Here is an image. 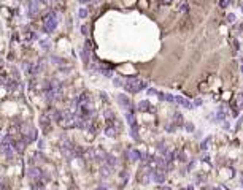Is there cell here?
Masks as SVG:
<instances>
[{"instance_id":"cb8c5ba5","label":"cell","mask_w":243,"mask_h":190,"mask_svg":"<svg viewBox=\"0 0 243 190\" xmlns=\"http://www.w3.org/2000/svg\"><path fill=\"white\" fill-rule=\"evenodd\" d=\"M242 122H243V117H240V121L237 122V129H240V125H242Z\"/></svg>"},{"instance_id":"836d02e7","label":"cell","mask_w":243,"mask_h":190,"mask_svg":"<svg viewBox=\"0 0 243 190\" xmlns=\"http://www.w3.org/2000/svg\"><path fill=\"white\" fill-rule=\"evenodd\" d=\"M211 190H219V189H218V187H214V189H211Z\"/></svg>"},{"instance_id":"6da1fadb","label":"cell","mask_w":243,"mask_h":190,"mask_svg":"<svg viewBox=\"0 0 243 190\" xmlns=\"http://www.w3.org/2000/svg\"><path fill=\"white\" fill-rule=\"evenodd\" d=\"M124 89H126L127 92H130V94H137V92L143 90V89L148 87V84L145 83V81L138 79V78H129L127 81H124Z\"/></svg>"},{"instance_id":"7402d4cb","label":"cell","mask_w":243,"mask_h":190,"mask_svg":"<svg viewBox=\"0 0 243 190\" xmlns=\"http://www.w3.org/2000/svg\"><path fill=\"white\" fill-rule=\"evenodd\" d=\"M148 94H150V95H157L159 92H157V90H154V89H148Z\"/></svg>"},{"instance_id":"603a6c76","label":"cell","mask_w":243,"mask_h":190,"mask_svg":"<svg viewBox=\"0 0 243 190\" xmlns=\"http://www.w3.org/2000/svg\"><path fill=\"white\" fill-rule=\"evenodd\" d=\"M200 105H202V100H200V98L194 100V106H200Z\"/></svg>"},{"instance_id":"d6986e66","label":"cell","mask_w":243,"mask_h":190,"mask_svg":"<svg viewBox=\"0 0 243 190\" xmlns=\"http://www.w3.org/2000/svg\"><path fill=\"white\" fill-rule=\"evenodd\" d=\"M173 119H175V122H181V114H180V112H175Z\"/></svg>"},{"instance_id":"4fadbf2b","label":"cell","mask_w":243,"mask_h":190,"mask_svg":"<svg viewBox=\"0 0 243 190\" xmlns=\"http://www.w3.org/2000/svg\"><path fill=\"white\" fill-rule=\"evenodd\" d=\"M211 141V138H205L203 139V141L200 143V149L202 150H207V147H208V143Z\"/></svg>"},{"instance_id":"277c9868","label":"cell","mask_w":243,"mask_h":190,"mask_svg":"<svg viewBox=\"0 0 243 190\" xmlns=\"http://www.w3.org/2000/svg\"><path fill=\"white\" fill-rule=\"evenodd\" d=\"M151 177H152V181H154V182L162 184V182L165 181V171H162V170H156V171H152Z\"/></svg>"},{"instance_id":"2e32d148","label":"cell","mask_w":243,"mask_h":190,"mask_svg":"<svg viewBox=\"0 0 243 190\" xmlns=\"http://www.w3.org/2000/svg\"><path fill=\"white\" fill-rule=\"evenodd\" d=\"M35 38H37V35H35V33H32V32H29V33L26 35V40H29V41L35 40Z\"/></svg>"},{"instance_id":"8d00e7d4","label":"cell","mask_w":243,"mask_h":190,"mask_svg":"<svg viewBox=\"0 0 243 190\" xmlns=\"http://www.w3.org/2000/svg\"><path fill=\"white\" fill-rule=\"evenodd\" d=\"M56 2H61V0H56Z\"/></svg>"},{"instance_id":"5b68a950","label":"cell","mask_w":243,"mask_h":190,"mask_svg":"<svg viewBox=\"0 0 243 190\" xmlns=\"http://www.w3.org/2000/svg\"><path fill=\"white\" fill-rule=\"evenodd\" d=\"M175 103H178V105H181L183 108H186V109H191V108H194V103H191L187 98H185V97H175Z\"/></svg>"},{"instance_id":"e575fe53","label":"cell","mask_w":243,"mask_h":190,"mask_svg":"<svg viewBox=\"0 0 243 190\" xmlns=\"http://www.w3.org/2000/svg\"><path fill=\"white\" fill-rule=\"evenodd\" d=\"M240 8H242V11H243V3H242V5H240Z\"/></svg>"},{"instance_id":"7c38bea8","label":"cell","mask_w":243,"mask_h":190,"mask_svg":"<svg viewBox=\"0 0 243 190\" xmlns=\"http://www.w3.org/2000/svg\"><path fill=\"white\" fill-rule=\"evenodd\" d=\"M162 100H167L168 103H175V97L172 95V94H164L162 97Z\"/></svg>"},{"instance_id":"f546056e","label":"cell","mask_w":243,"mask_h":190,"mask_svg":"<svg viewBox=\"0 0 243 190\" xmlns=\"http://www.w3.org/2000/svg\"><path fill=\"white\" fill-rule=\"evenodd\" d=\"M162 2H164V3H168V2H170V0H162Z\"/></svg>"},{"instance_id":"d590c367","label":"cell","mask_w":243,"mask_h":190,"mask_svg":"<svg viewBox=\"0 0 243 190\" xmlns=\"http://www.w3.org/2000/svg\"><path fill=\"white\" fill-rule=\"evenodd\" d=\"M240 70H242V73H243V65H242V68H240Z\"/></svg>"},{"instance_id":"4dcf8cb0","label":"cell","mask_w":243,"mask_h":190,"mask_svg":"<svg viewBox=\"0 0 243 190\" xmlns=\"http://www.w3.org/2000/svg\"><path fill=\"white\" fill-rule=\"evenodd\" d=\"M41 2H45V3H48V2H49V0H41Z\"/></svg>"},{"instance_id":"9c48e42d","label":"cell","mask_w":243,"mask_h":190,"mask_svg":"<svg viewBox=\"0 0 243 190\" xmlns=\"http://www.w3.org/2000/svg\"><path fill=\"white\" fill-rule=\"evenodd\" d=\"M127 157L135 162V160H140V158H142V154H140L138 150H130V152H127Z\"/></svg>"},{"instance_id":"8992f818","label":"cell","mask_w":243,"mask_h":190,"mask_svg":"<svg viewBox=\"0 0 243 190\" xmlns=\"http://www.w3.org/2000/svg\"><path fill=\"white\" fill-rule=\"evenodd\" d=\"M27 174H29V177H30L32 181H37V179H40V177H41V171H40V168H35V166L29 168Z\"/></svg>"},{"instance_id":"ba28073f","label":"cell","mask_w":243,"mask_h":190,"mask_svg":"<svg viewBox=\"0 0 243 190\" xmlns=\"http://www.w3.org/2000/svg\"><path fill=\"white\" fill-rule=\"evenodd\" d=\"M138 109H140V111H148V109L154 111V108H151V106H150V102L143 100V102H140V103H138Z\"/></svg>"},{"instance_id":"44dd1931","label":"cell","mask_w":243,"mask_h":190,"mask_svg":"<svg viewBox=\"0 0 243 190\" xmlns=\"http://www.w3.org/2000/svg\"><path fill=\"white\" fill-rule=\"evenodd\" d=\"M227 21H229V22H235V14L230 13L229 16H227Z\"/></svg>"},{"instance_id":"ffe728a7","label":"cell","mask_w":243,"mask_h":190,"mask_svg":"<svg viewBox=\"0 0 243 190\" xmlns=\"http://www.w3.org/2000/svg\"><path fill=\"white\" fill-rule=\"evenodd\" d=\"M187 10H189L187 3H183V5H181V13H187Z\"/></svg>"},{"instance_id":"ac0fdd59","label":"cell","mask_w":243,"mask_h":190,"mask_svg":"<svg viewBox=\"0 0 243 190\" xmlns=\"http://www.w3.org/2000/svg\"><path fill=\"white\" fill-rule=\"evenodd\" d=\"M81 33H83V35H89V27L86 25V24L81 27Z\"/></svg>"},{"instance_id":"f1b7e54d","label":"cell","mask_w":243,"mask_h":190,"mask_svg":"<svg viewBox=\"0 0 243 190\" xmlns=\"http://www.w3.org/2000/svg\"><path fill=\"white\" fill-rule=\"evenodd\" d=\"M160 190H172V189H170V187H162Z\"/></svg>"},{"instance_id":"83f0119b","label":"cell","mask_w":243,"mask_h":190,"mask_svg":"<svg viewBox=\"0 0 243 190\" xmlns=\"http://www.w3.org/2000/svg\"><path fill=\"white\" fill-rule=\"evenodd\" d=\"M80 3H88V2H91V0H78Z\"/></svg>"},{"instance_id":"3957f363","label":"cell","mask_w":243,"mask_h":190,"mask_svg":"<svg viewBox=\"0 0 243 190\" xmlns=\"http://www.w3.org/2000/svg\"><path fill=\"white\" fill-rule=\"evenodd\" d=\"M116 98L119 100V105H121V106L124 108V109H127V111H130V109H132V103H130V100H129L126 95L119 94V95L116 97Z\"/></svg>"},{"instance_id":"8fae6325","label":"cell","mask_w":243,"mask_h":190,"mask_svg":"<svg viewBox=\"0 0 243 190\" xmlns=\"http://www.w3.org/2000/svg\"><path fill=\"white\" fill-rule=\"evenodd\" d=\"M32 70H33V65L30 64V62H24V64H22V71H24V73L32 75Z\"/></svg>"},{"instance_id":"5bb4252c","label":"cell","mask_w":243,"mask_h":190,"mask_svg":"<svg viewBox=\"0 0 243 190\" xmlns=\"http://www.w3.org/2000/svg\"><path fill=\"white\" fill-rule=\"evenodd\" d=\"M88 13H89V11L88 10H86V8H81L80 11H78V16H80V18H86V16H88Z\"/></svg>"},{"instance_id":"52a82bcc","label":"cell","mask_w":243,"mask_h":190,"mask_svg":"<svg viewBox=\"0 0 243 190\" xmlns=\"http://www.w3.org/2000/svg\"><path fill=\"white\" fill-rule=\"evenodd\" d=\"M126 119H127L129 125H130L132 129H137V122H135V117H134V114H132V111H127V114H126Z\"/></svg>"},{"instance_id":"7a4b0ae2","label":"cell","mask_w":243,"mask_h":190,"mask_svg":"<svg viewBox=\"0 0 243 190\" xmlns=\"http://www.w3.org/2000/svg\"><path fill=\"white\" fill-rule=\"evenodd\" d=\"M40 127H41V131L43 133H49V127H51V119L48 114H41L40 116Z\"/></svg>"},{"instance_id":"30bf717a","label":"cell","mask_w":243,"mask_h":190,"mask_svg":"<svg viewBox=\"0 0 243 190\" xmlns=\"http://www.w3.org/2000/svg\"><path fill=\"white\" fill-rule=\"evenodd\" d=\"M105 135H107V136H110V138H115L116 135H118V130L115 129V127H107V129H105Z\"/></svg>"},{"instance_id":"4316f807","label":"cell","mask_w":243,"mask_h":190,"mask_svg":"<svg viewBox=\"0 0 243 190\" xmlns=\"http://www.w3.org/2000/svg\"><path fill=\"white\" fill-rule=\"evenodd\" d=\"M38 147H40V149H43V147H45V143L40 141V143H38Z\"/></svg>"},{"instance_id":"1f68e13d","label":"cell","mask_w":243,"mask_h":190,"mask_svg":"<svg viewBox=\"0 0 243 190\" xmlns=\"http://www.w3.org/2000/svg\"><path fill=\"white\" fill-rule=\"evenodd\" d=\"M242 185H243V173H242Z\"/></svg>"},{"instance_id":"484cf974","label":"cell","mask_w":243,"mask_h":190,"mask_svg":"<svg viewBox=\"0 0 243 190\" xmlns=\"http://www.w3.org/2000/svg\"><path fill=\"white\" fill-rule=\"evenodd\" d=\"M227 3H229L227 0H222V2H221V6H227Z\"/></svg>"},{"instance_id":"d6a6232c","label":"cell","mask_w":243,"mask_h":190,"mask_svg":"<svg viewBox=\"0 0 243 190\" xmlns=\"http://www.w3.org/2000/svg\"><path fill=\"white\" fill-rule=\"evenodd\" d=\"M0 187H2V177H0Z\"/></svg>"},{"instance_id":"9a60e30c","label":"cell","mask_w":243,"mask_h":190,"mask_svg":"<svg viewBox=\"0 0 243 190\" xmlns=\"http://www.w3.org/2000/svg\"><path fill=\"white\" fill-rule=\"evenodd\" d=\"M113 84L118 87H123L124 86V83H123V79H119V78H116V79H113Z\"/></svg>"},{"instance_id":"d4e9b609","label":"cell","mask_w":243,"mask_h":190,"mask_svg":"<svg viewBox=\"0 0 243 190\" xmlns=\"http://www.w3.org/2000/svg\"><path fill=\"white\" fill-rule=\"evenodd\" d=\"M100 97H102V98L105 100V102H107V100H108V98H107V94H103V92H102V94H100Z\"/></svg>"},{"instance_id":"e0dca14e","label":"cell","mask_w":243,"mask_h":190,"mask_svg":"<svg viewBox=\"0 0 243 190\" xmlns=\"http://www.w3.org/2000/svg\"><path fill=\"white\" fill-rule=\"evenodd\" d=\"M185 129H186L187 131H194V125H192L191 122H186V124H185Z\"/></svg>"}]
</instances>
